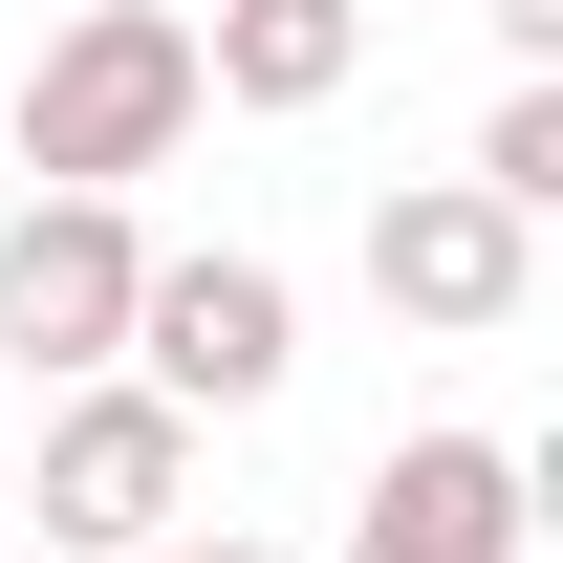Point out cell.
I'll return each instance as SVG.
<instances>
[{
    "label": "cell",
    "instance_id": "6da1fadb",
    "mask_svg": "<svg viewBox=\"0 0 563 563\" xmlns=\"http://www.w3.org/2000/svg\"><path fill=\"white\" fill-rule=\"evenodd\" d=\"M196 0H87V22H44V66H22V174L44 196H131V174H174L196 152Z\"/></svg>",
    "mask_w": 563,
    "mask_h": 563
},
{
    "label": "cell",
    "instance_id": "7a4b0ae2",
    "mask_svg": "<svg viewBox=\"0 0 563 563\" xmlns=\"http://www.w3.org/2000/svg\"><path fill=\"white\" fill-rule=\"evenodd\" d=\"M109 368H131V390H174V412L217 433V412H261L282 368H303V282H282L261 239H152L131 347H109Z\"/></svg>",
    "mask_w": 563,
    "mask_h": 563
},
{
    "label": "cell",
    "instance_id": "3957f363",
    "mask_svg": "<svg viewBox=\"0 0 563 563\" xmlns=\"http://www.w3.org/2000/svg\"><path fill=\"white\" fill-rule=\"evenodd\" d=\"M44 542L66 563H152L174 542V520H196V412H174V390H131V368H66V390H44Z\"/></svg>",
    "mask_w": 563,
    "mask_h": 563
},
{
    "label": "cell",
    "instance_id": "277c9868",
    "mask_svg": "<svg viewBox=\"0 0 563 563\" xmlns=\"http://www.w3.org/2000/svg\"><path fill=\"white\" fill-rule=\"evenodd\" d=\"M368 303L433 325V347H498V325L542 303V217H498L477 174H390V196H368Z\"/></svg>",
    "mask_w": 563,
    "mask_h": 563
},
{
    "label": "cell",
    "instance_id": "5b68a950",
    "mask_svg": "<svg viewBox=\"0 0 563 563\" xmlns=\"http://www.w3.org/2000/svg\"><path fill=\"white\" fill-rule=\"evenodd\" d=\"M131 282H152L131 196H22V217H0V347L66 390V368H109V347H131Z\"/></svg>",
    "mask_w": 563,
    "mask_h": 563
},
{
    "label": "cell",
    "instance_id": "8992f818",
    "mask_svg": "<svg viewBox=\"0 0 563 563\" xmlns=\"http://www.w3.org/2000/svg\"><path fill=\"white\" fill-rule=\"evenodd\" d=\"M542 542V455H498V433H390L347 498V563H520Z\"/></svg>",
    "mask_w": 563,
    "mask_h": 563
},
{
    "label": "cell",
    "instance_id": "52a82bcc",
    "mask_svg": "<svg viewBox=\"0 0 563 563\" xmlns=\"http://www.w3.org/2000/svg\"><path fill=\"white\" fill-rule=\"evenodd\" d=\"M347 66H368V0H217V22H196V87L261 109V131L347 109Z\"/></svg>",
    "mask_w": 563,
    "mask_h": 563
},
{
    "label": "cell",
    "instance_id": "ba28073f",
    "mask_svg": "<svg viewBox=\"0 0 563 563\" xmlns=\"http://www.w3.org/2000/svg\"><path fill=\"white\" fill-rule=\"evenodd\" d=\"M477 196H498V217H563V87H542V66L477 109Z\"/></svg>",
    "mask_w": 563,
    "mask_h": 563
},
{
    "label": "cell",
    "instance_id": "9c48e42d",
    "mask_svg": "<svg viewBox=\"0 0 563 563\" xmlns=\"http://www.w3.org/2000/svg\"><path fill=\"white\" fill-rule=\"evenodd\" d=\"M498 44H520V66H563V0H498Z\"/></svg>",
    "mask_w": 563,
    "mask_h": 563
},
{
    "label": "cell",
    "instance_id": "30bf717a",
    "mask_svg": "<svg viewBox=\"0 0 563 563\" xmlns=\"http://www.w3.org/2000/svg\"><path fill=\"white\" fill-rule=\"evenodd\" d=\"M152 563H282V542H152Z\"/></svg>",
    "mask_w": 563,
    "mask_h": 563
},
{
    "label": "cell",
    "instance_id": "8fae6325",
    "mask_svg": "<svg viewBox=\"0 0 563 563\" xmlns=\"http://www.w3.org/2000/svg\"><path fill=\"white\" fill-rule=\"evenodd\" d=\"M0 520H22V433H0Z\"/></svg>",
    "mask_w": 563,
    "mask_h": 563
}]
</instances>
